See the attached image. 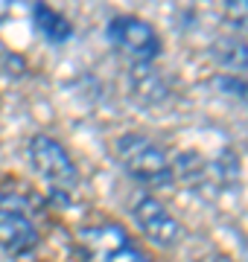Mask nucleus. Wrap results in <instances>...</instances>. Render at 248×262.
Masks as SVG:
<instances>
[{"label": "nucleus", "instance_id": "39448f33", "mask_svg": "<svg viewBox=\"0 0 248 262\" xmlns=\"http://www.w3.org/2000/svg\"><path fill=\"white\" fill-rule=\"evenodd\" d=\"M38 225L32 222L20 195L0 189V248L12 256H20V253H29L32 248H38Z\"/></svg>", "mask_w": 248, "mask_h": 262}, {"label": "nucleus", "instance_id": "1a4fd4ad", "mask_svg": "<svg viewBox=\"0 0 248 262\" xmlns=\"http://www.w3.org/2000/svg\"><path fill=\"white\" fill-rule=\"evenodd\" d=\"M152 64H134L132 70V91L143 105H161L167 99V88H163L161 76L149 70Z\"/></svg>", "mask_w": 248, "mask_h": 262}, {"label": "nucleus", "instance_id": "ddd939ff", "mask_svg": "<svg viewBox=\"0 0 248 262\" xmlns=\"http://www.w3.org/2000/svg\"><path fill=\"white\" fill-rule=\"evenodd\" d=\"M210 262H231V259H225V256H213Z\"/></svg>", "mask_w": 248, "mask_h": 262}, {"label": "nucleus", "instance_id": "6e6552de", "mask_svg": "<svg viewBox=\"0 0 248 262\" xmlns=\"http://www.w3.org/2000/svg\"><path fill=\"white\" fill-rule=\"evenodd\" d=\"M32 20H35V29L47 38L50 44H65L67 38L73 35V24L61 12L53 9L50 3H44V0H38L32 6Z\"/></svg>", "mask_w": 248, "mask_h": 262}, {"label": "nucleus", "instance_id": "f8f14e48", "mask_svg": "<svg viewBox=\"0 0 248 262\" xmlns=\"http://www.w3.org/2000/svg\"><path fill=\"white\" fill-rule=\"evenodd\" d=\"M12 6H15V0H0V24H3V20H9Z\"/></svg>", "mask_w": 248, "mask_h": 262}, {"label": "nucleus", "instance_id": "20e7f679", "mask_svg": "<svg viewBox=\"0 0 248 262\" xmlns=\"http://www.w3.org/2000/svg\"><path fill=\"white\" fill-rule=\"evenodd\" d=\"M82 262H146V256L117 225H91L79 230Z\"/></svg>", "mask_w": 248, "mask_h": 262}, {"label": "nucleus", "instance_id": "f03ea898", "mask_svg": "<svg viewBox=\"0 0 248 262\" xmlns=\"http://www.w3.org/2000/svg\"><path fill=\"white\" fill-rule=\"evenodd\" d=\"M29 163L56 198H67L76 192L79 169L58 140H53L47 134H35L29 140Z\"/></svg>", "mask_w": 248, "mask_h": 262}, {"label": "nucleus", "instance_id": "f257e3e1", "mask_svg": "<svg viewBox=\"0 0 248 262\" xmlns=\"http://www.w3.org/2000/svg\"><path fill=\"white\" fill-rule=\"evenodd\" d=\"M120 166L129 172V178L140 181L143 187L152 189H167L175 184L172 175V160L167 158V151L155 140L143 137V134H123L114 146Z\"/></svg>", "mask_w": 248, "mask_h": 262}, {"label": "nucleus", "instance_id": "7ed1b4c3", "mask_svg": "<svg viewBox=\"0 0 248 262\" xmlns=\"http://www.w3.org/2000/svg\"><path fill=\"white\" fill-rule=\"evenodd\" d=\"M111 47L126 56L132 64H152L161 56V35L152 24L134 15H114L105 27Z\"/></svg>", "mask_w": 248, "mask_h": 262}, {"label": "nucleus", "instance_id": "423d86ee", "mask_svg": "<svg viewBox=\"0 0 248 262\" xmlns=\"http://www.w3.org/2000/svg\"><path fill=\"white\" fill-rule=\"evenodd\" d=\"M132 219H134V225H137V230H140L152 245H158V248L175 245L184 233L181 225H178V219L152 195H137L134 198Z\"/></svg>", "mask_w": 248, "mask_h": 262}, {"label": "nucleus", "instance_id": "9b49d317", "mask_svg": "<svg viewBox=\"0 0 248 262\" xmlns=\"http://www.w3.org/2000/svg\"><path fill=\"white\" fill-rule=\"evenodd\" d=\"M213 88H219L225 96H234L237 102H242L248 108V82H242L239 76H216Z\"/></svg>", "mask_w": 248, "mask_h": 262}, {"label": "nucleus", "instance_id": "0eeeda50", "mask_svg": "<svg viewBox=\"0 0 248 262\" xmlns=\"http://www.w3.org/2000/svg\"><path fill=\"white\" fill-rule=\"evenodd\" d=\"M210 58L228 73H245L248 70V41L237 35H219L210 44Z\"/></svg>", "mask_w": 248, "mask_h": 262}, {"label": "nucleus", "instance_id": "9d476101", "mask_svg": "<svg viewBox=\"0 0 248 262\" xmlns=\"http://www.w3.org/2000/svg\"><path fill=\"white\" fill-rule=\"evenodd\" d=\"M222 12H225V24L231 29L248 35V0H225Z\"/></svg>", "mask_w": 248, "mask_h": 262}]
</instances>
